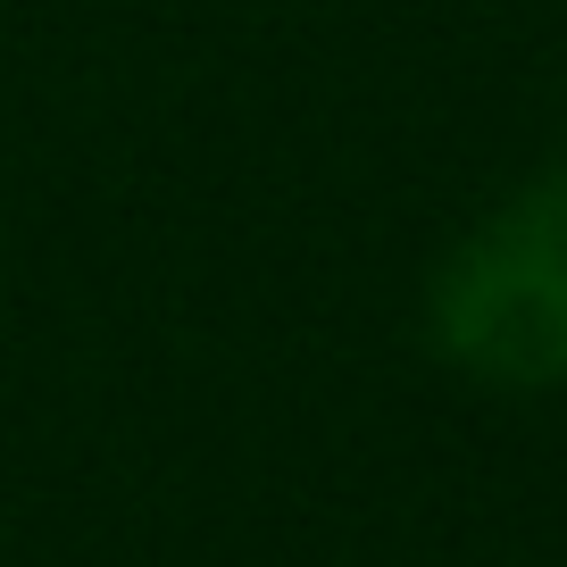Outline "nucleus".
Listing matches in <instances>:
<instances>
[{
    "instance_id": "obj_1",
    "label": "nucleus",
    "mask_w": 567,
    "mask_h": 567,
    "mask_svg": "<svg viewBox=\"0 0 567 567\" xmlns=\"http://www.w3.org/2000/svg\"><path fill=\"white\" fill-rule=\"evenodd\" d=\"M434 334L493 384L567 375V184L501 209L434 284Z\"/></svg>"
}]
</instances>
